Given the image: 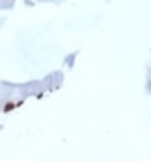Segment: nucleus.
<instances>
[{"instance_id":"1","label":"nucleus","mask_w":151,"mask_h":161,"mask_svg":"<svg viewBox=\"0 0 151 161\" xmlns=\"http://www.w3.org/2000/svg\"><path fill=\"white\" fill-rule=\"evenodd\" d=\"M14 106H16V105H14V103H7V105H5V106H4V111H5V113H7V111H11V110H12V108H14Z\"/></svg>"},{"instance_id":"2","label":"nucleus","mask_w":151,"mask_h":161,"mask_svg":"<svg viewBox=\"0 0 151 161\" xmlns=\"http://www.w3.org/2000/svg\"><path fill=\"white\" fill-rule=\"evenodd\" d=\"M72 63H74V55H70V59H67V65L72 67Z\"/></svg>"}]
</instances>
